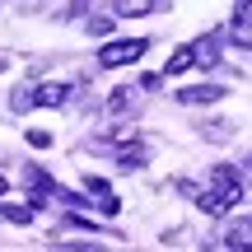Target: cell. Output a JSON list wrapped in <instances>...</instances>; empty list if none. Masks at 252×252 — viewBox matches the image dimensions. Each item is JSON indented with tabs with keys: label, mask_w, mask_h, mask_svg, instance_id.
<instances>
[{
	"label": "cell",
	"mask_w": 252,
	"mask_h": 252,
	"mask_svg": "<svg viewBox=\"0 0 252 252\" xmlns=\"http://www.w3.org/2000/svg\"><path fill=\"white\" fill-rule=\"evenodd\" d=\"M89 33H94V37H98V33H112V19H103V14H94V19H89Z\"/></svg>",
	"instance_id": "cell-12"
},
{
	"label": "cell",
	"mask_w": 252,
	"mask_h": 252,
	"mask_svg": "<svg viewBox=\"0 0 252 252\" xmlns=\"http://www.w3.org/2000/svg\"><path fill=\"white\" fill-rule=\"evenodd\" d=\"M234 14H238V28H252V5H238Z\"/></svg>",
	"instance_id": "cell-14"
},
{
	"label": "cell",
	"mask_w": 252,
	"mask_h": 252,
	"mask_svg": "<svg viewBox=\"0 0 252 252\" xmlns=\"http://www.w3.org/2000/svg\"><path fill=\"white\" fill-rule=\"evenodd\" d=\"M65 98H70V84H37V89H33L37 108H61Z\"/></svg>",
	"instance_id": "cell-4"
},
{
	"label": "cell",
	"mask_w": 252,
	"mask_h": 252,
	"mask_svg": "<svg viewBox=\"0 0 252 252\" xmlns=\"http://www.w3.org/2000/svg\"><path fill=\"white\" fill-rule=\"evenodd\" d=\"M5 187H9V182H5V173H0V196H5Z\"/></svg>",
	"instance_id": "cell-15"
},
{
	"label": "cell",
	"mask_w": 252,
	"mask_h": 252,
	"mask_svg": "<svg viewBox=\"0 0 252 252\" xmlns=\"http://www.w3.org/2000/svg\"><path fill=\"white\" fill-rule=\"evenodd\" d=\"M215 98H224L220 84H191V89H178V103H215Z\"/></svg>",
	"instance_id": "cell-5"
},
{
	"label": "cell",
	"mask_w": 252,
	"mask_h": 252,
	"mask_svg": "<svg viewBox=\"0 0 252 252\" xmlns=\"http://www.w3.org/2000/svg\"><path fill=\"white\" fill-rule=\"evenodd\" d=\"M84 191L94 196V206H98L103 215H117V210H122V201L112 196V187H108L103 178H84Z\"/></svg>",
	"instance_id": "cell-3"
},
{
	"label": "cell",
	"mask_w": 252,
	"mask_h": 252,
	"mask_svg": "<svg viewBox=\"0 0 252 252\" xmlns=\"http://www.w3.org/2000/svg\"><path fill=\"white\" fill-rule=\"evenodd\" d=\"M117 159H122V168H131V173H135V168H145V159H150V154H145L140 145H135V150H131V145H126V150L117 154Z\"/></svg>",
	"instance_id": "cell-9"
},
{
	"label": "cell",
	"mask_w": 252,
	"mask_h": 252,
	"mask_svg": "<svg viewBox=\"0 0 252 252\" xmlns=\"http://www.w3.org/2000/svg\"><path fill=\"white\" fill-rule=\"evenodd\" d=\"M28 145H33V150H47V145H52V131H28Z\"/></svg>",
	"instance_id": "cell-13"
},
{
	"label": "cell",
	"mask_w": 252,
	"mask_h": 252,
	"mask_svg": "<svg viewBox=\"0 0 252 252\" xmlns=\"http://www.w3.org/2000/svg\"><path fill=\"white\" fill-rule=\"evenodd\" d=\"M145 52H150V37H126V42H108V47L98 52V65H103V70H117V65H135Z\"/></svg>",
	"instance_id": "cell-2"
},
{
	"label": "cell",
	"mask_w": 252,
	"mask_h": 252,
	"mask_svg": "<svg viewBox=\"0 0 252 252\" xmlns=\"http://www.w3.org/2000/svg\"><path fill=\"white\" fill-rule=\"evenodd\" d=\"M0 215L14 220V224H28V220H33V210H28V206H14V201H5V206H0Z\"/></svg>",
	"instance_id": "cell-10"
},
{
	"label": "cell",
	"mask_w": 252,
	"mask_h": 252,
	"mask_svg": "<svg viewBox=\"0 0 252 252\" xmlns=\"http://www.w3.org/2000/svg\"><path fill=\"white\" fill-rule=\"evenodd\" d=\"M150 9H159V5H150V0H122L117 14H150Z\"/></svg>",
	"instance_id": "cell-11"
},
{
	"label": "cell",
	"mask_w": 252,
	"mask_h": 252,
	"mask_svg": "<svg viewBox=\"0 0 252 252\" xmlns=\"http://www.w3.org/2000/svg\"><path fill=\"white\" fill-rule=\"evenodd\" d=\"M210 187H215L210 196H215L220 215H224L229 206H238V201H243V178H238L229 163H215V168H210Z\"/></svg>",
	"instance_id": "cell-1"
},
{
	"label": "cell",
	"mask_w": 252,
	"mask_h": 252,
	"mask_svg": "<svg viewBox=\"0 0 252 252\" xmlns=\"http://www.w3.org/2000/svg\"><path fill=\"white\" fill-rule=\"evenodd\" d=\"M187 65H191V47H178V52H173L168 61H163V70H168V75H182Z\"/></svg>",
	"instance_id": "cell-8"
},
{
	"label": "cell",
	"mask_w": 252,
	"mask_h": 252,
	"mask_svg": "<svg viewBox=\"0 0 252 252\" xmlns=\"http://www.w3.org/2000/svg\"><path fill=\"white\" fill-rule=\"evenodd\" d=\"M224 243L234 248V252H252V220H238V224H229Z\"/></svg>",
	"instance_id": "cell-6"
},
{
	"label": "cell",
	"mask_w": 252,
	"mask_h": 252,
	"mask_svg": "<svg viewBox=\"0 0 252 252\" xmlns=\"http://www.w3.org/2000/svg\"><path fill=\"white\" fill-rule=\"evenodd\" d=\"M220 61V37H201L191 47V65H215Z\"/></svg>",
	"instance_id": "cell-7"
}]
</instances>
